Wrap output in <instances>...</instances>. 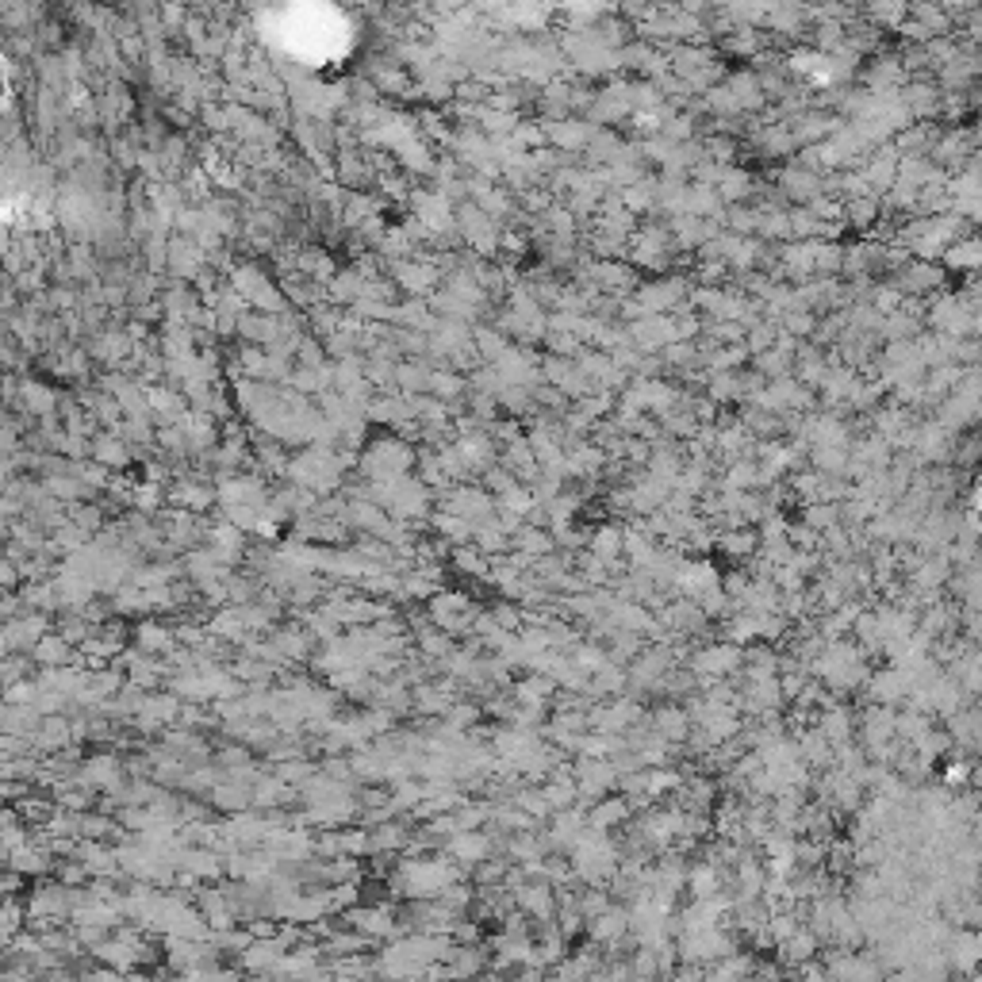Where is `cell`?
Returning a JSON list of instances; mask_svg holds the SVG:
<instances>
[{
  "label": "cell",
  "mask_w": 982,
  "mask_h": 982,
  "mask_svg": "<svg viewBox=\"0 0 982 982\" xmlns=\"http://www.w3.org/2000/svg\"><path fill=\"white\" fill-rule=\"evenodd\" d=\"M587 925V937L595 948H610L615 952V944H622L625 937H630V910H622V906H606L599 917H591Z\"/></svg>",
  "instance_id": "1"
},
{
  "label": "cell",
  "mask_w": 982,
  "mask_h": 982,
  "mask_svg": "<svg viewBox=\"0 0 982 982\" xmlns=\"http://www.w3.org/2000/svg\"><path fill=\"white\" fill-rule=\"evenodd\" d=\"M740 664V649L737 645H710L706 653H699L695 668L706 675V680H721V675H733Z\"/></svg>",
  "instance_id": "2"
},
{
  "label": "cell",
  "mask_w": 982,
  "mask_h": 982,
  "mask_svg": "<svg viewBox=\"0 0 982 982\" xmlns=\"http://www.w3.org/2000/svg\"><path fill=\"white\" fill-rule=\"evenodd\" d=\"M484 968H488L484 948H453L449 959H445V975L453 982H472Z\"/></svg>",
  "instance_id": "3"
},
{
  "label": "cell",
  "mask_w": 982,
  "mask_h": 982,
  "mask_svg": "<svg viewBox=\"0 0 982 982\" xmlns=\"http://www.w3.org/2000/svg\"><path fill=\"white\" fill-rule=\"evenodd\" d=\"M776 948H779V959L787 963V968H802V963L814 959L817 937H814L810 929H798V932H791V937H787L783 944H776Z\"/></svg>",
  "instance_id": "4"
},
{
  "label": "cell",
  "mask_w": 982,
  "mask_h": 982,
  "mask_svg": "<svg viewBox=\"0 0 982 982\" xmlns=\"http://www.w3.org/2000/svg\"><path fill=\"white\" fill-rule=\"evenodd\" d=\"M630 817V806H625L622 798H603L599 806L591 810V817H587V825L595 829V833H606V829H615V825H622V821Z\"/></svg>",
  "instance_id": "5"
},
{
  "label": "cell",
  "mask_w": 982,
  "mask_h": 982,
  "mask_svg": "<svg viewBox=\"0 0 982 982\" xmlns=\"http://www.w3.org/2000/svg\"><path fill=\"white\" fill-rule=\"evenodd\" d=\"M656 737H683L687 733V714L683 710H675V706H664V710H656Z\"/></svg>",
  "instance_id": "6"
},
{
  "label": "cell",
  "mask_w": 982,
  "mask_h": 982,
  "mask_svg": "<svg viewBox=\"0 0 982 982\" xmlns=\"http://www.w3.org/2000/svg\"><path fill=\"white\" fill-rule=\"evenodd\" d=\"M453 852H457L461 860L476 863V860H484V856H488V841H484V836H476V833H461L457 841H453Z\"/></svg>",
  "instance_id": "7"
}]
</instances>
